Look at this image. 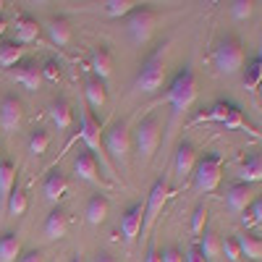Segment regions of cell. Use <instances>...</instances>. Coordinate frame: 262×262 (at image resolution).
I'll return each instance as SVG.
<instances>
[{"label": "cell", "instance_id": "cell-1", "mask_svg": "<svg viewBox=\"0 0 262 262\" xmlns=\"http://www.w3.org/2000/svg\"><path fill=\"white\" fill-rule=\"evenodd\" d=\"M196 95H200V86H196V76H194V69L191 66H184V69L176 74V79L170 81L168 92H165V102L173 107V113H184L191 107V102L196 100Z\"/></svg>", "mask_w": 262, "mask_h": 262}, {"label": "cell", "instance_id": "cell-2", "mask_svg": "<svg viewBox=\"0 0 262 262\" xmlns=\"http://www.w3.org/2000/svg\"><path fill=\"white\" fill-rule=\"evenodd\" d=\"M102 147L107 152V158H111L118 168L128 170V155H131V131H128V121L121 118L116 121L107 131H102Z\"/></svg>", "mask_w": 262, "mask_h": 262}, {"label": "cell", "instance_id": "cell-3", "mask_svg": "<svg viewBox=\"0 0 262 262\" xmlns=\"http://www.w3.org/2000/svg\"><path fill=\"white\" fill-rule=\"evenodd\" d=\"M212 63L215 69L226 74V76H233L244 69V45L242 39H238L236 34H226L221 37V42L215 45L212 50Z\"/></svg>", "mask_w": 262, "mask_h": 262}, {"label": "cell", "instance_id": "cell-4", "mask_svg": "<svg viewBox=\"0 0 262 262\" xmlns=\"http://www.w3.org/2000/svg\"><path fill=\"white\" fill-rule=\"evenodd\" d=\"M165 48L160 45V50H155L144 63H142V69L137 71V79H134V90L144 92V95H155L163 90V84H165V58H163Z\"/></svg>", "mask_w": 262, "mask_h": 262}, {"label": "cell", "instance_id": "cell-5", "mask_svg": "<svg viewBox=\"0 0 262 262\" xmlns=\"http://www.w3.org/2000/svg\"><path fill=\"white\" fill-rule=\"evenodd\" d=\"M158 144H160V121H158V116H147L131 131V147L137 149L139 163L147 165L152 160V155L158 152Z\"/></svg>", "mask_w": 262, "mask_h": 262}, {"label": "cell", "instance_id": "cell-6", "mask_svg": "<svg viewBox=\"0 0 262 262\" xmlns=\"http://www.w3.org/2000/svg\"><path fill=\"white\" fill-rule=\"evenodd\" d=\"M202 121L221 123L226 128H247V131H252V126L247 123V118L242 113V107H238L236 102H231V100H215L207 111L196 118V123H202Z\"/></svg>", "mask_w": 262, "mask_h": 262}, {"label": "cell", "instance_id": "cell-7", "mask_svg": "<svg viewBox=\"0 0 262 262\" xmlns=\"http://www.w3.org/2000/svg\"><path fill=\"white\" fill-rule=\"evenodd\" d=\"M194 189L200 194H210L221 186V179H223V158L210 152V155L196 160V168H194Z\"/></svg>", "mask_w": 262, "mask_h": 262}, {"label": "cell", "instance_id": "cell-8", "mask_svg": "<svg viewBox=\"0 0 262 262\" xmlns=\"http://www.w3.org/2000/svg\"><path fill=\"white\" fill-rule=\"evenodd\" d=\"M170 184L168 179H158L155 184H152L149 194H147V202H144V223H142V238L152 231V226H155V221L160 217L165 202L170 200Z\"/></svg>", "mask_w": 262, "mask_h": 262}, {"label": "cell", "instance_id": "cell-9", "mask_svg": "<svg viewBox=\"0 0 262 262\" xmlns=\"http://www.w3.org/2000/svg\"><path fill=\"white\" fill-rule=\"evenodd\" d=\"M155 27H158V13L152 8H147V6H137L126 16V32L134 42H139V45L152 37Z\"/></svg>", "mask_w": 262, "mask_h": 262}, {"label": "cell", "instance_id": "cell-10", "mask_svg": "<svg viewBox=\"0 0 262 262\" xmlns=\"http://www.w3.org/2000/svg\"><path fill=\"white\" fill-rule=\"evenodd\" d=\"M79 137L84 142V147L92 152V155L102 158L105 155V147H102V126L100 121H95V116L90 111H84V107H79Z\"/></svg>", "mask_w": 262, "mask_h": 262}, {"label": "cell", "instance_id": "cell-11", "mask_svg": "<svg viewBox=\"0 0 262 262\" xmlns=\"http://www.w3.org/2000/svg\"><path fill=\"white\" fill-rule=\"evenodd\" d=\"M142 223H144V202H131L121 215V236L126 247L134 244V238L142 233Z\"/></svg>", "mask_w": 262, "mask_h": 262}, {"label": "cell", "instance_id": "cell-12", "mask_svg": "<svg viewBox=\"0 0 262 262\" xmlns=\"http://www.w3.org/2000/svg\"><path fill=\"white\" fill-rule=\"evenodd\" d=\"M11 81L21 84L27 92H37L42 86V66L37 60H21L18 66H13V69L8 71Z\"/></svg>", "mask_w": 262, "mask_h": 262}, {"label": "cell", "instance_id": "cell-13", "mask_svg": "<svg viewBox=\"0 0 262 262\" xmlns=\"http://www.w3.org/2000/svg\"><path fill=\"white\" fill-rule=\"evenodd\" d=\"M196 160H200V155H196V147H194L189 139H181L179 147H176V158H173V168H176L179 181H186V179L194 176Z\"/></svg>", "mask_w": 262, "mask_h": 262}, {"label": "cell", "instance_id": "cell-14", "mask_svg": "<svg viewBox=\"0 0 262 262\" xmlns=\"http://www.w3.org/2000/svg\"><path fill=\"white\" fill-rule=\"evenodd\" d=\"M24 123V105L16 95H6L0 100V126L6 131H18Z\"/></svg>", "mask_w": 262, "mask_h": 262}, {"label": "cell", "instance_id": "cell-15", "mask_svg": "<svg viewBox=\"0 0 262 262\" xmlns=\"http://www.w3.org/2000/svg\"><path fill=\"white\" fill-rule=\"evenodd\" d=\"M74 176L86 184H100V165L90 149H79L74 155Z\"/></svg>", "mask_w": 262, "mask_h": 262}, {"label": "cell", "instance_id": "cell-16", "mask_svg": "<svg viewBox=\"0 0 262 262\" xmlns=\"http://www.w3.org/2000/svg\"><path fill=\"white\" fill-rule=\"evenodd\" d=\"M11 29H13V42H16V45H32V42H37V39L42 37L39 21L32 18V16H27V13L16 16V21H13Z\"/></svg>", "mask_w": 262, "mask_h": 262}, {"label": "cell", "instance_id": "cell-17", "mask_svg": "<svg viewBox=\"0 0 262 262\" xmlns=\"http://www.w3.org/2000/svg\"><path fill=\"white\" fill-rule=\"evenodd\" d=\"M252 200H254L252 186H249V184H242V181L231 184L228 191H226V207H228L231 212H247L249 205H252Z\"/></svg>", "mask_w": 262, "mask_h": 262}, {"label": "cell", "instance_id": "cell-18", "mask_svg": "<svg viewBox=\"0 0 262 262\" xmlns=\"http://www.w3.org/2000/svg\"><path fill=\"white\" fill-rule=\"evenodd\" d=\"M66 191H69V179H66L63 170H50L45 181H42V194H45V200L58 205V200H63Z\"/></svg>", "mask_w": 262, "mask_h": 262}, {"label": "cell", "instance_id": "cell-19", "mask_svg": "<svg viewBox=\"0 0 262 262\" xmlns=\"http://www.w3.org/2000/svg\"><path fill=\"white\" fill-rule=\"evenodd\" d=\"M48 113H50V121L58 131H69L71 123H74V107L66 97H55L50 105H48Z\"/></svg>", "mask_w": 262, "mask_h": 262}, {"label": "cell", "instance_id": "cell-20", "mask_svg": "<svg viewBox=\"0 0 262 262\" xmlns=\"http://www.w3.org/2000/svg\"><path fill=\"white\" fill-rule=\"evenodd\" d=\"M90 69H92V76L107 81V76L113 74V55H111V50H107V45H95L92 48Z\"/></svg>", "mask_w": 262, "mask_h": 262}, {"label": "cell", "instance_id": "cell-21", "mask_svg": "<svg viewBox=\"0 0 262 262\" xmlns=\"http://www.w3.org/2000/svg\"><path fill=\"white\" fill-rule=\"evenodd\" d=\"M45 29H48V37L55 42L58 48H66L71 42V37H74V27H71V21L66 16H50Z\"/></svg>", "mask_w": 262, "mask_h": 262}, {"label": "cell", "instance_id": "cell-22", "mask_svg": "<svg viewBox=\"0 0 262 262\" xmlns=\"http://www.w3.org/2000/svg\"><path fill=\"white\" fill-rule=\"evenodd\" d=\"M238 179L242 184H254V181H262V155L259 152H247L242 158V165H238Z\"/></svg>", "mask_w": 262, "mask_h": 262}, {"label": "cell", "instance_id": "cell-23", "mask_svg": "<svg viewBox=\"0 0 262 262\" xmlns=\"http://www.w3.org/2000/svg\"><path fill=\"white\" fill-rule=\"evenodd\" d=\"M84 97H86V102H90L95 111H102L105 102H107V86H105V81L97 79V76H86V81H84Z\"/></svg>", "mask_w": 262, "mask_h": 262}, {"label": "cell", "instance_id": "cell-24", "mask_svg": "<svg viewBox=\"0 0 262 262\" xmlns=\"http://www.w3.org/2000/svg\"><path fill=\"white\" fill-rule=\"evenodd\" d=\"M66 231H69V215H66L63 207H55L48 212L45 217V236L53 238V242H58V238L66 236Z\"/></svg>", "mask_w": 262, "mask_h": 262}, {"label": "cell", "instance_id": "cell-25", "mask_svg": "<svg viewBox=\"0 0 262 262\" xmlns=\"http://www.w3.org/2000/svg\"><path fill=\"white\" fill-rule=\"evenodd\" d=\"M107 212H111V202H107V196H105V194H92L90 202H86V210H84L86 223H90V226L105 223Z\"/></svg>", "mask_w": 262, "mask_h": 262}, {"label": "cell", "instance_id": "cell-26", "mask_svg": "<svg viewBox=\"0 0 262 262\" xmlns=\"http://www.w3.org/2000/svg\"><path fill=\"white\" fill-rule=\"evenodd\" d=\"M27 55V48L24 45H16L13 39L8 42H0V69H13V66H18L21 60H24Z\"/></svg>", "mask_w": 262, "mask_h": 262}, {"label": "cell", "instance_id": "cell-27", "mask_svg": "<svg viewBox=\"0 0 262 262\" xmlns=\"http://www.w3.org/2000/svg\"><path fill=\"white\" fill-rule=\"evenodd\" d=\"M13 186H16V163L3 158L0 160V202H3V207L8 202Z\"/></svg>", "mask_w": 262, "mask_h": 262}, {"label": "cell", "instance_id": "cell-28", "mask_svg": "<svg viewBox=\"0 0 262 262\" xmlns=\"http://www.w3.org/2000/svg\"><path fill=\"white\" fill-rule=\"evenodd\" d=\"M21 257V236L16 231H6L0 236V262H16Z\"/></svg>", "mask_w": 262, "mask_h": 262}, {"label": "cell", "instance_id": "cell-29", "mask_svg": "<svg viewBox=\"0 0 262 262\" xmlns=\"http://www.w3.org/2000/svg\"><path fill=\"white\" fill-rule=\"evenodd\" d=\"M242 81L249 92H257V86L262 84V53L247 60V66L242 69Z\"/></svg>", "mask_w": 262, "mask_h": 262}, {"label": "cell", "instance_id": "cell-30", "mask_svg": "<svg viewBox=\"0 0 262 262\" xmlns=\"http://www.w3.org/2000/svg\"><path fill=\"white\" fill-rule=\"evenodd\" d=\"M236 242H238V249H242V257H247L249 262L262 259V238H257L254 233L247 231V233H238Z\"/></svg>", "mask_w": 262, "mask_h": 262}, {"label": "cell", "instance_id": "cell-31", "mask_svg": "<svg viewBox=\"0 0 262 262\" xmlns=\"http://www.w3.org/2000/svg\"><path fill=\"white\" fill-rule=\"evenodd\" d=\"M27 207H29L27 189L18 186V181H16V186H13V191H11V196H8V202H6V212H8L11 217H21V215L27 212Z\"/></svg>", "mask_w": 262, "mask_h": 262}, {"label": "cell", "instance_id": "cell-32", "mask_svg": "<svg viewBox=\"0 0 262 262\" xmlns=\"http://www.w3.org/2000/svg\"><path fill=\"white\" fill-rule=\"evenodd\" d=\"M196 244H200V249H202V254H205V259H207V262H210V259H215L217 254H221V238L215 236V231H212L210 226H205L202 236L196 238Z\"/></svg>", "mask_w": 262, "mask_h": 262}, {"label": "cell", "instance_id": "cell-33", "mask_svg": "<svg viewBox=\"0 0 262 262\" xmlns=\"http://www.w3.org/2000/svg\"><path fill=\"white\" fill-rule=\"evenodd\" d=\"M137 6L139 3H134V0H105L102 11H105V16H111V18H121V16H128Z\"/></svg>", "mask_w": 262, "mask_h": 262}, {"label": "cell", "instance_id": "cell-34", "mask_svg": "<svg viewBox=\"0 0 262 262\" xmlns=\"http://www.w3.org/2000/svg\"><path fill=\"white\" fill-rule=\"evenodd\" d=\"M50 147V134H48V128H34L32 134H29V152L34 158L39 155H45Z\"/></svg>", "mask_w": 262, "mask_h": 262}, {"label": "cell", "instance_id": "cell-35", "mask_svg": "<svg viewBox=\"0 0 262 262\" xmlns=\"http://www.w3.org/2000/svg\"><path fill=\"white\" fill-rule=\"evenodd\" d=\"M221 254H223L228 262H242V249H238L236 236H223V238H221Z\"/></svg>", "mask_w": 262, "mask_h": 262}, {"label": "cell", "instance_id": "cell-36", "mask_svg": "<svg viewBox=\"0 0 262 262\" xmlns=\"http://www.w3.org/2000/svg\"><path fill=\"white\" fill-rule=\"evenodd\" d=\"M205 226H207V207L205 205H196L194 212H191V236H194V242L202 236Z\"/></svg>", "mask_w": 262, "mask_h": 262}, {"label": "cell", "instance_id": "cell-37", "mask_svg": "<svg viewBox=\"0 0 262 262\" xmlns=\"http://www.w3.org/2000/svg\"><path fill=\"white\" fill-rule=\"evenodd\" d=\"M252 13H254V3H252V0H233V3H231V16L236 21H247Z\"/></svg>", "mask_w": 262, "mask_h": 262}, {"label": "cell", "instance_id": "cell-38", "mask_svg": "<svg viewBox=\"0 0 262 262\" xmlns=\"http://www.w3.org/2000/svg\"><path fill=\"white\" fill-rule=\"evenodd\" d=\"M160 262H184V254H181V249L176 244H168L163 249V254H160Z\"/></svg>", "mask_w": 262, "mask_h": 262}, {"label": "cell", "instance_id": "cell-39", "mask_svg": "<svg viewBox=\"0 0 262 262\" xmlns=\"http://www.w3.org/2000/svg\"><path fill=\"white\" fill-rule=\"evenodd\" d=\"M58 81L60 79V69H58V63L55 60H48L45 66H42V81Z\"/></svg>", "mask_w": 262, "mask_h": 262}, {"label": "cell", "instance_id": "cell-40", "mask_svg": "<svg viewBox=\"0 0 262 262\" xmlns=\"http://www.w3.org/2000/svg\"><path fill=\"white\" fill-rule=\"evenodd\" d=\"M184 262H207L205 259V254H202V249H200V244H191L189 249H186V254H184Z\"/></svg>", "mask_w": 262, "mask_h": 262}, {"label": "cell", "instance_id": "cell-41", "mask_svg": "<svg viewBox=\"0 0 262 262\" xmlns=\"http://www.w3.org/2000/svg\"><path fill=\"white\" fill-rule=\"evenodd\" d=\"M247 212L252 215V221H254V223H259V226H262V194H259V196H254Z\"/></svg>", "mask_w": 262, "mask_h": 262}, {"label": "cell", "instance_id": "cell-42", "mask_svg": "<svg viewBox=\"0 0 262 262\" xmlns=\"http://www.w3.org/2000/svg\"><path fill=\"white\" fill-rule=\"evenodd\" d=\"M18 262H48V257H45L42 249H29V252H24L18 257Z\"/></svg>", "mask_w": 262, "mask_h": 262}, {"label": "cell", "instance_id": "cell-43", "mask_svg": "<svg viewBox=\"0 0 262 262\" xmlns=\"http://www.w3.org/2000/svg\"><path fill=\"white\" fill-rule=\"evenodd\" d=\"M92 262H118L111 252H105V249H100V252H95V257H92Z\"/></svg>", "mask_w": 262, "mask_h": 262}, {"label": "cell", "instance_id": "cell-44", "mask_svg": "<svg viewBox=\"0 0 262 262\" xmlns=\"http://www.w3.org/2000/svg\"><path fill=\"white\" fill-rule=\"evenodd\" d=\"M144 262H160V252H158V247H155V244H149V247H147Z\"/></svg>", "mask_w": 262, "mask_h": 262}, {"label": "cell", "instance_id": "cell-45", "mask_svg": "<svg viewBox=\"0 0 262 262\" xmlns=\"http://www.w3.org/2000/svg\"><path fill=\"white\" fill-rule=\"evenodd\" d=\"M8 29H11V27H8V21H6L3 16H0V37H3V34L8 32Z\"/></svg>", "mask_w": 262, "mask_h": 262}, {"label": "cell", "instance_id": "cell-46", "mask_svg": "<svg viewBox=\"0 0 262 262\" xmlns=\"http://www.w3.org/2000/svg\"><path fill=\"white\" fill-rule=\"evenodd\" d=\"M242 223H244L247 228H249V226L254 223V221H252V215H249V212H247V215H242Z\"/></svg>", "mask_w": 262, "mask_h": 262}, {"label": "cell", "instance_id": "cell-47", "mask_svg": "<svg viewBox=\"0 0 262 262\" xmlns=\"http://www.w3.org/2000/svg\"><path fill=\"white\" fill-rule=\"evenodd\" d=\"M71 262H84V257H81V254H74V257H71Z\"/></svg>", "mask_w": 262, "mask_h": 262}, {"label": "cell", "instance_id": "cell-48", "mask_svg": "<svg viewBox=\"0 0 262 262\" xmlns=\"http://www.w3.org/2000/svg\"><path fill=\"white\" fill-rule=\"evenodd\" d=\"M3 8H6V3H3V0H0V16H3Z\"/></svg>", "mask_w": 262, "mask_h": 262}, {"label": "cell", "instance_id": "cell-49", "mask_svg": "<svg viewBox=\"0 0 262 262\" xmlns=\"http://www.w3.org/2000/svg\"><path fill=\"white\" fill-rule=\"evenodd\" d=\"M0 160H3V158H0Z\"/></svg>", "mask_w": 262, "mask_h": 262}]
</instances>
